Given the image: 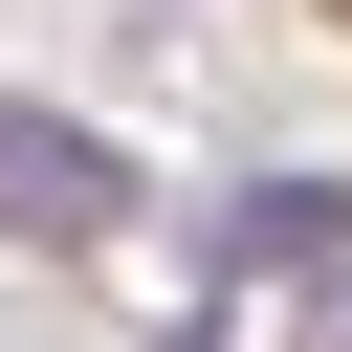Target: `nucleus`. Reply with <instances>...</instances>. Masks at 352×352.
Here are the masks:
<instances>
[{
    "label": "nucleus",
    "mask_w": 352,
    "mask_h": 352,
    "mask_svg": "<svg viewBox=\"0 0 352 352\" xmlns=\"http://www.w3.org/2000/svg\"><path fill=\"white\" fill-rule=\"evenodd\" d=\"M220 264H264V286H330V264H352V198H330V176H242Z\"/></svg>",
    "instance_id": "nucleus-2"
},
{
    "label": "nucleus",
    "mask_w": 352,
    "mask_h": 352,
    "mask_svg": "<svg viewBox=\"0 0 352 352\" xmlns=\"http://www.w3.org/2000/svg\"><path fill=\"white\" fill-rule=\"evenodd\" d=\"M110 220H132V154L0 88V242H110Z\"/></svg>",
    "instance_id": "nucleus-1"
},
{
    "label": "nucleus",
    "mask_w": 352,
    "mask_h": 352,
    "mask_svg": "<svg viewBox=\"0 0 352 352\" xmlns=\"http://www.w3.org/2000/svg\"><path fill=\"white\" fill-rule=\"evenodd\" d=\"M330 352H352V286H330Z\"/></svg>",
    "instance_id": "nucleus-3"
}]
</instances>
